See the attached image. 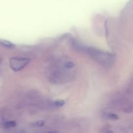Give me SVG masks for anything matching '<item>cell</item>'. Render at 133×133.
<instances>
[{"label": "cell", "instance_id": "8992f818", "mask_svg": "<svg viewBox=\"0 0 133 133\" xmlns=\"http://www.w3.org/2000/svg\"><path fill=\"white\" fill-rule=\"evenodd\" d=\"M108 118L111 119H118V116L114 114H110L108 115Z\"/></svg>", "mask_w": 133, "mask_h": 133}, {"label": "cell", "instance_id": "3957f363", "mask_svg": "<svg viewBox=\"0 0 133 133\" xmlns=\"http://www.w3.org/2000/svg\"><path fill=\"white\" fill-rule=\"evenodd\" d=\"M0 44H1L3 46L6 47L8 48H11L13 47V44H11L10 42L8 41H5V40H2V41H0Z\"/></svg>", "mask_w": 133, "mask_h": 133}, {"label": "cell", "instance_id": "52a82bcc", "mask_svg": "<svg viewBox=\"0 0 133 133\" xmlns=\"http://www.w3.org/2000/svg\"><path fill=\"white\" fill-rule=\"evenodd\" d=\"M44 122H42V121H40V122H36V123H35V125L36 126H38V127H41V126H42L43 125H44Z\"/></svg>", "mask_w": 133, "mask_h": 133}, {"label": "cell", "instance_id": "7a4b0ae2", "mask_svg": "<svg viewBox=\"0 0 133 133\" xmlns=\"http://www.w3.org/2000/svg\"><path fill=\"white\" fill-rule=\"evenodd\" d=\"M29 62V58L13 57L10 59L9 63L12 70L15 71H20Z\"/></svg>", "mask_w": 133, "mask_h": 133}, {"label": "cell", "instance_id": "5b68a950", "mask_svg": "<svg viewBox=\"0 0 133 133\" xmlns=\"http://www.w3.org/2000/svg\"><path fill=\"white\" fill-rule=\"evenodd\" d=\"M65 102L63 100H58V101H56L54 102L55 106L58 107H62L64 105Z\"/></svg>", "mask_w": 133, "mask_h": 133}, {"label": "cell", "instance_id": "277c9868", "mask_svg": "<svg viewBox=\"0 0 133 133\" xmlns=\"http://www.w3.org/2000/svg\"><path fill=\"white\" fill-rule=\"evenodd\" d=\"M16 125V122H6V123H5V125H4V127H5L6 129H9V128H12V127H14Z\"/></svg>", "mask_w": 133, "mask_h": 133}, {"label": "cell", "instance_id": "6da1fadb", "mask_svg": "<svg viewBox=\"0 0 133 133\" xmlns=\"http://www.w3.org/2000/svg\"><path fill=\"white\" fill-rule=\"evenodd\" d=\"M74 45L75 46L77 50L81 51V52H84L88 54L101 66L108 68L112 65L114 61V57L110 53L102 51L92 47L83 46V45L78 43L74 44Z\"/></svg>", "mask_w": 133, "mask_h": 133}]
</instances>
